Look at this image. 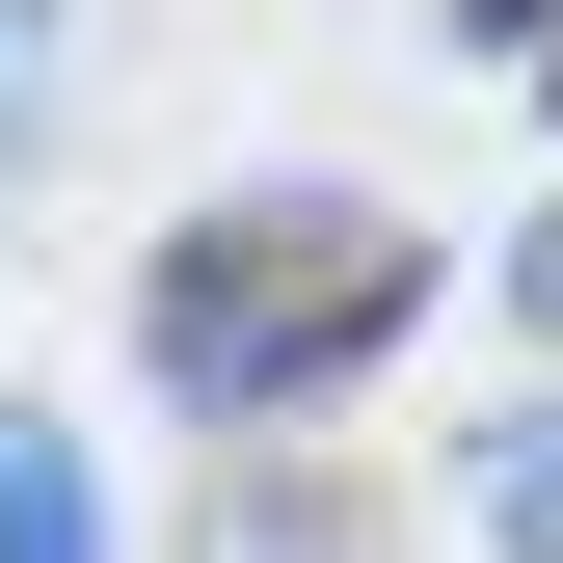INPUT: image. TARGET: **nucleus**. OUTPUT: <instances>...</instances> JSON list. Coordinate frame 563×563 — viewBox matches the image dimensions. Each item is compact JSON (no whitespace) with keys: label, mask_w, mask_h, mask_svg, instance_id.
Listing matches in <instances>:
<instances>
[{"label":"nucleus","mask_w":563,"mask_h":563,"mask_svg":"<svg viewBox=\"0 0 563 563\" xmlns=\"http://www.w3.org/2000/svg\"><path fill=\"white\" fill-rule=\"evenodd\" d=\"M402 322H430V216H376V188H216V216L134 268V376L188 430H296Z\"/></svg>","instance_id":"f257e3e1"},{"label":"nucleus","mask_w":563,"mask_h":563,"mask_svg":"<svg viewBox=\"0 0 563 563\" xmlns=\"http://www.w3.org/2000/svg\"><path fill=\"white\" fill-rule=\"evenodd\" d=\"M510 322H563V216H537V242H510Z\"/></svg>","instance_id":"0eeeda50"},{"label":"nucleus","mask_w":563,"mask_h":563,"mask_svg":"<svg viewBox=\"0 0 563 563\" xmlns=\"http://www.w3.org/2000/svg\"><path fill=\"white\" fill-rule=\"evenodd\" d=\"M27 108H54V27H27V0H0V134H27Z\"/></svg>","instance_id":"39448f33"},{"label":"nucleus","mask_w":563,"mask_h":563,"mask_svg":"<svg viewBox=\"0 0 563 563\" xmlns=\"http://www.w3.org/2000/svg\"><path fill=\"white\" fill-rule=\"evenodd\" d=\"M0 563H108V483H81L54 402H0Z\"/></svg>","instance_id":"f03ea898"},{"label":"nucleus","mask_w":563,"mask_h":563,"mask_svg":"<svg viewBox=\"0 0 563 563\" xmlns=\"http://www.w3.org/2000/svg\"><path fill=\"white\" fill-rule=\"evenodd\" d=\"M483 537H510V563H563V430H510V456H483Z\"/></svg>","instance_id":"20e7f679"},{"label":"nucleus","mask_w":563,"mask_h":563,"mask_svg":"<svg viewBox=\"0 0 563 563\" xmlns=\"http://www.w3.org/2000/svg\"><path fill=\"white\" fill-rule=\"evenodd\" d=\"M456 27H483V54H563V0H456Z\"/></svg>","instance_id":"423d86ee"},{"label":"nucleus","mask_w":563,"mask_h":563,"mask_svg":"<svg viewBox=\"0 0 563 563\" xmlns=\"http://www.w3.org/2000/svg\"><path fill=\"white\" fill-rule=\"evenodd\" d=\"M188 563H376V510H349V483H216Z\"/></svg>","instance_id":"7ed1b4c3"}]
</instances>
